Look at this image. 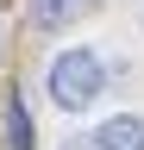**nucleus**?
I'll list each match as a JSON object with an SVG mask.
<instances>
[{
  "instance_id": "1",
  "label": "nucleus",
  "mask_w": 144,
  "mask_h": 150,
  "mask_svg": "<svg viewBox=\"0 0 144 150\" xmlns=\"http://www.w3.org/2000/svg\"><path fill=\"white\" fill-rule=\"evenodd\" d=\"M50 100H57L63 112H88L106 94V63H100V50H88V44H69L50 56Z\"/></svg>"
},
{
  "instance_id": "2",
  "label": "nucleus",
  "mask_w": 144,
  "mask_h": 150,
  "mask_svg": "<svg viewBox=\"0 0 144 150\" xmlns=\"http://www.w3.org/2000/svg\"><path fill=\"white\" fill-rule=\"evenodd\" d=\"M88 150H144V119L138 112H119V119H106L94 138H82Z\"/></svg>"
},
{
  "instance_id": "3",
  "label": "nucleus",
  "mask_w": 144,
  "mask_h": 150,
  "mask_svg": "<svg viewBox=\"0 0 144 150\" xmlns=\"http://www.w3.org/2000/svg\"><path fill=\"white\" fill-rule=\"evenodd\" d=\"M94 0H31V25L38 31H63L69 19H82Z\"/></svg>"
},
{
  "instance_id": "4",
  "label": "nucleus",
  "mask_w": 144,
  "mask_h": 150,
  "mask_svg": "<svg viewBox=\"0 0 144 150\" xmlns=\"http://www.w3.org/2000/svg\"><path fill=\"white\" fill-rule=\"evenodd\" d=\"M6 150H31V112H25L19 94L6 100Z\"/></svg>"
}]
</instances>
